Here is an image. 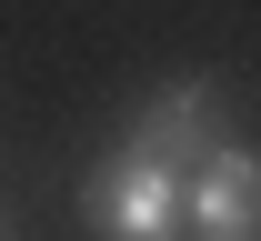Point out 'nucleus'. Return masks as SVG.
Returning a JSON list of instances; mask_svg holds the SVG:
<instances>
[{"label":"nucleus","instance_id":"2","mask_svg":"<svg viewBox=\"0 0 261 241\" xmlns=\"http://www.w3.org/2000/svg\"><path fill=\"white\" fill-rule=\"evenodd\" d=\"M181 231H201V241L261 231V151H251V141H211V151L191 161V191H181Z\"/></svg>","mask_w":261,"mask_h":241},{"label":"nucleus","instance_id":"3","mask_svg":"<svg viewBox=\"0 0 261 241\" xmlns=\"http://www.w3.org/2000/svg\"><path fill=\"white\" fill-rule=\"evenodd\" d=\"M211 101H221L211 81H171L161 101L130 121V151H151V161H181V171H191L201 151H211Z\"/></svg>","mask_w":261,"mask_h":241},{"label":"nucleus","instance_id":"1","mask_svg":"<svg viewBox=\"0 0 261 241\" xmlns=\"http://www.w3.org/2000/svg\"><path fill=\"white\" fill-rule=\"evenodd\" d=\"M181 191H191L181 161H151L121 141L81 181V221H91V241H181Z\"/></svg>","mask_w":261,"mask_h":241},{"label":"nucleus","instance_id":"5","mask_svg":"<svg viewBox=\"0 0 261 241\" xmlns=\"http://www.w3.org/2000/svg\"><path fill=\"white\" fill-rule=\"evenodd\" d=\"M0 241H10V221H0Z\"/></svg>","mask_w":261,"mask_h":241},{"label":"nucleus","instance_id":"6","mask_svg":"<svg viewBox=\"0 0 261 241\" xmlns=\"http://www.w3.org/2000/svg\"><path fill=\"white\" fill-rule=\"evenodd\" d=\"M181 241H201V231H181Z\"/></svg>","mask_w":261,"mask_h":241},{"label":"nucleus","instance_id":"4","mask_svg":"<svg viewBox=\"0 0 261 241\" xmlns=\"http://www.w3.org/2000/svg\"><path fill=\"white\" fill-rule=\"evenodd\" d=\"M231 241H261V231H231Z\"/></svg>","mask_w":261,"mask_h":241}]
</instances>
